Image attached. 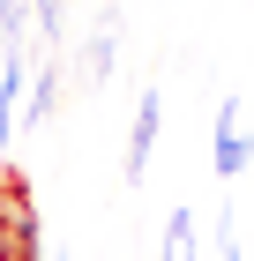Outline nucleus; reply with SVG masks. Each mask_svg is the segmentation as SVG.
<instances>
[{
  "label": "nucleus",
  "instance_id": "obj_7",
  "mask_svg": "<svg viewBox=\"0 0 254 261\" xmlns=\"http://www.w3.org/2000/svg\"><path fill=\"white\" fill-rule=\"evenodd\" d=\"M60 112V60L38 67V82H30V105H22V127H45Z\"/></svg>",
  "mask_w": 254,
  "mask_h": 261
},
{
  "label": "nucleus",
  "instance_id": "obj_5",
  "mask_svg": "<svg viewBox=\"0 0 254 261\" xmlns=\"http://www.w3.org/2000/svg\"><path fill=\"white\" fill-rule=\"evenodd\" d=\"M22 127V53H8L0 60V142Z\"/></svg>",
  "mask_w": 254,
  "mask_h": 261
},
{
  "label": "nucleus",
  "instance_id": "obj_1",
  "mask_svg": "<svg viewBox=\"0 0 254 261\" xmlns=\"http://www.w3.org/2000/svg\"><path fill=\"white\" fill-rule=\"evenodd\" d=\"M0 246H38V201L22 172H0Z\"/></svg>",
  "mask_w": 254,
  "mask_h": 261
},
{
  "label": "nucleus",
  "instance_id": "obj_8",
  "mask_svg": "<svg viewBox=\"0 0 254 261\" xmlns=\"http://www.w3.org/2000/svg\"><path fill=\"white\" fill-rule=\"evenodd\" d=\"M22 30H30V0H0V45L22 53Z\"/></svg>",
  "mask_w": 254,
  "mask_h": 261
},
{
  "label": "nucleus",
  "instance_id": "obj_6",
  "mask_svg": "<svg viewBox=\"0 0 254 261\" xmlns=\"http://www.w3.org/2000/svg\"><path fill=\"white\" fill-rule=\"evenodd\" d=\"M195 254H202V231H195V209L179 201L172 217H165V254L157 261H195Z\"/></svg>",
  "mask_w": 254,
  "mask_h": 261
},
{
  "label": "nucleus",
  "instance_id": "obj_10",
  "mask_svg": "<svg viewBox=\"0 0 254 261\" xmlns=\"http://www.w3.org/2000/svg\"><path fill=\"white\" fill-rule=\"evenodd\" d=\"M0 261H45L38 246H0Z\"/></svg>",
  "mask_w": 254,
  "mask_h": 261
},
{
  "label": "nucleus",
  "instance_id": "obj_2",
  "mask_svg": "<svg viewBox=\"0 0 254 261\" xmlns=\"http://www.w3.org/2000/svg\"><path fill=\"white\" fill-rule=\"evenodd\" d=\"M157 135H165V97H157V90H142V97H135V135H127V187L150 179Z\"/></svg>",
  "mask_w": 254,
  "mask_h": 261
},
{
  "label": "nucleus",
  "instance_id": "obj_9",
  "mask_svg": "<svg viewBox=\"0 0 254 261\" xmlns=\"http://www.w3.org/2000/svg\"><path fill=\"white\" fill-rule=\"evenodd\" d=\"M30 15H38V38L60 45V22H67V15H60V0H30Z\"/></svg>",
  "mask_w": 254,
  "mask_h": 261
},
{
  "label": "nucleus",
  "instance_id": "obj_3",
  "mask_svg": "<svg viewBox=\"0 0 254 261\" xmlns=\"http://www.w3.org/2000/svg\"><path fill=\"white\" fill-rule=\"evenodd\" d=\"M254 157V135H239V105L224 97L217 105V142H210V164H217V179H239Z\"/></svg>",
  "mask_w": 254,
  "mask_h": 261
},
{
  "label": "nucleus",
  "instance_id": "obj_4",
  "mask_svg": "<svg viewBox=\"0 0 254 261\" xmlns=\"http://www.w3.org/2000/svg\"><path fill=\"white\" fill-rule=\"evenodd\" d=\"M112 60H120V8L105 0V8H98V30H90V45H82V82H90V90L112 82Z\"/></svg>",
  "mask_w": 254,
  "mask_h": 261
}]
</instances>
